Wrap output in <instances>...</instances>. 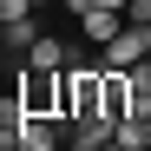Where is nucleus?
<instances>
[{"instance_id": "ddd939ff", "label": "nucleus", "mask_w": 151, "mask_h": 151, "mask_svg": "<svg viewBox=\"0 0 151 151\" xmlns=\"http://www.w3.org/2000/svg\"><path fill=\"white\" fill-rule=\"evenodd\" d=\"M33 7H46V0H33Z\"/></svg>"}, {"instance_id": "7ed1b4c3", "label": "nucleus", "mask_w": 151, "mask_h": 151, "mask_svg": "<svg viewBox=\"0 0 151 151\" xmlns=\"http://www.w3.org/2000/svg\"><path fill=\"white\" fill-rule=\"evenodd\" d=\"M20 151H66V118H33V112H20Z\"/></svg>"}, {"instance_id": "6e6552de", "label": "nucleus", "mask_w": 151, "mask_h": 151, "mask_svg": "<svg viewBox=\"0 0 151 151\" xmlns=\"http://www.w3.org/2000/svg\"><path fill=\"white\" fill-rule=\"evenodd\" d=\"M33 40H40V27H33V13H27V20H7V27H0V46H7V53H27Z\"/></svg>"}, {"instance_id": "9b49d317", "label": "nucleus", "mask_w": 151, "mask_h": 151, "mask_svg": "<svg viewBox=\"0 0 151 151\" xmlns=\"http://www.w3.org/2000/svg\"><path fill=\"white\" fill-rule=\"evenodd\" d=\"M92 7H112V13H125V0H92Z\"/></svg>"}, {"instance_id": "20e7f679", "label": "nucleus", "mask_w": 151, "mask_h": 151, "mask_svg": "<svg viewBox=\"0 0 151 151\" xmlns=\"http://www.w3.org/2000/svg\"><path fill=\"white\" fill-rule=\"evenodd\" d=\"M27 66H33V72H66V66H72V46L53 40V33H40V40L27 46Z\"/></svg>"}, {"instance_id": "f257e3e1", "label": "nucleus", "mask_w": 151, "mask_h": 151, "mask_svg": "<svg viewBox=\"0 0 151 151\" xmlns=\"http://www.w3.org/2000/svg\"><path fill=\"white\" fill-rule=\"evenodd\" d=\"M20 112H33V118H66V72H33V66H20Z\"/></svg>"}, {"instance_id": "0eeeda50", "label": "nucleus", "mask_w": 151, "mask_h": 151, "mask_svg": "<svg viewBox=\"0 0 151 151\" xmlns=\"http://www.w3.org/2000/svg\"><path fill=\"white\" fill-rule=\"evenodd\" d=\"M125 151H151V118H138V112H125L118 118V132H112Z\"/></svg>"}, {"instance_id": "f8f14e48", "label": "nucleus", "mask_w": 151, "mask_h": 151, "mask_svg": "<svg viewBox=\"0 0 151 151\" xmlns=\"http://www.w3.org/2000/svg\"><path fill=\"white\" fill-rule=\"evenodd\" d=\"M66 7H72V13H86V7H92V0H66Z\"/></svg>"}, {"instance_id": "1a4fd4ad", "label": "nucleus", "mask_w": 151, "mask_h": 151, "mask_svg": "<svg viewBox=\"0 0 151 151\" xmlns=\"http://www.w3.org/2000/svg\"><path fill=\"white\" fill-rule=\"evenodd\" d=\"M125 27H151V0H125Z\"/></svg>"}, {"instance_id": "4468645a", "label": "nucleus", "mask_w": 151, "mask_h": 151, "mask_svg": "<svg viewBox=\"0 0 151 151\" xmlns=\"http://www.w3.org/2000/svg\"><path fill=\"white\" fill-rule=\"evenodd\" d=\"M66 151H72V145H66Z\"/></svg>"}, {"instance_id": "39448f33", "label": "nucleus", "mask_w": 151, "mask_h": 151, "mask_svg": "<svg viewBox=\"0 0 151 151\" xmlns=\"http://www.w3.org/2000/svg\"><path fill=\"white\" fill-rule=\"evenodd\" d=\"M132 99H138V86H132V72H118V66H105V112H112V118H125V112H132Z\"/></svg>"}, {"instance_id": "423d86ee", "label": "nucleus", "mask_w": 151, "mask_h": 151, "mask_svg": "<svg viewBox=\"0 0 151 151\" xmlns=\"http://www.w3.org/2000/svg\"><path fill=\"white\" fill-rule=\"evenodd\" d=\"M118 27H125V13H112V7H86V13H79V33H86L92 46H105Z\"/></svg>"}, {"instance_id": "9d476101", "label": "nucleus", "mask_w": 151, "mask_h": 151, "mask_svg": "<svg viewBox=\"0 0 151 151\" xmlns=\"http://www.w3.org/2000/svg\"><path fill=\"white\" fill-rule=\"evenodd\" d=\"M33 13V0H0V27H7V20H27Z\"/></svg>"}, {"instance_id": "f03ea898", "label": "nucleus", "mask_w": 151, "mask_h": 151, "mask_svg": "<svg viewBox=\"0 0 151 151\" xmlns=\"http://www.w3.org/2000/svg\"><path fill=\"white\" fill-rule=\"evenodd\" d=\"M138 59H151V27H118L105 46H99V66H138Z\"/></svg>"}]
</instances>
